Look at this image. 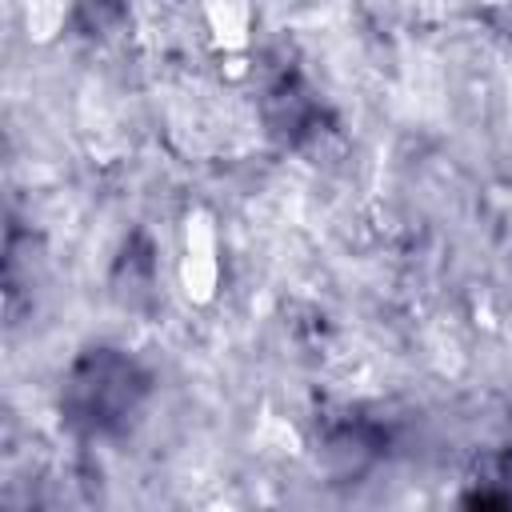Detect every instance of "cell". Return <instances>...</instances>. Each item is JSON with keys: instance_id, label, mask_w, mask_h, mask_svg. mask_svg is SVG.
Masks as SVG:
<instances>
[{"instance_id": "6da1fadb", "label": "cell", "mask_w": 512, "mask_h": 512, "mask_svg": "<svg viewBox=\"0 0 512 512\" xmlns=\"http://www.w3.org/2000/svg\"><path fill=\"white\" fill-rule=\"evenodd\" d=\"M180 288L192 304H208L220 288V232H216V216L208 208H192L184 216Z\"/></svg>"}, {"instance_id": "7a4b0ae2", "label": "cell", "mask_w": 512, "mask_h": 512, "mask_svg": "<svg viewBox=\"0 0 512 512\" xmlns=\"http://www.w3.org/2000/svg\"><path fill=\"white\" fill-rule=\"evenodd\" d=\"M212 44L220 52H244L252 36V8L248 0H200Z\"/></svg>"}, {"instance_id": "3957f363", "label": "cell", "mask_w": 512, "mask_h": 512, "mask_svg": "<svg viewBox=\"0 0 512 512\" xmlns=\"http://www.w3.org/2000/svg\"><path fill=\"white\" fill-rule=\"evenodd\" d=\"M68 20V0H24V28L36 44L52 40Z\"/></svg>"}]
</instances>
